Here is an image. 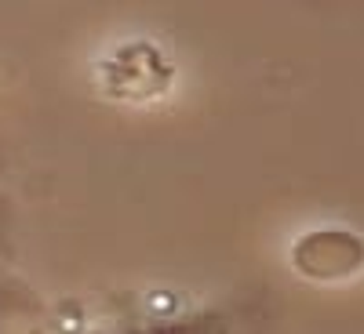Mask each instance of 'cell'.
Returning <instances> with one entry per match:
<instances>
[{"label": "cell", "instance_id": "obj_1", "mask_svg": "<svg viewBox=\"0 0 364 334\" xmlns=\"http://www.w3.org/2000/svg\"><path fill=\"white\" fill-rule=\"evenodd\" d=\"M171 66L154 44H124L99 66V80L109 99L120 102H149L171 87Z\"/></svg>", "mask_w": 364, "mask_h": 334}, {"label": "cell", "instance_id": "obj_2", "mask_svg": "<svg viewBox=\"0 0 364 334\" xmlns=\"http://www.w3.org/2000/svg\"><path fill=\"white\" fill-rule=\"evenodd\" d=\"M295 269L310 280H346L364 265V240L343 229L306 233L295 244Z\"/></svg>", "mask_w": 364, "mask_h": 334}]
</instances>
